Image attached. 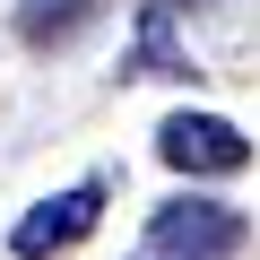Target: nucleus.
<instances>
[{"label":"nucleus","mask_w":260,"mask_h":260,"mask_svg":"<svg viewBox=\"0 0 260 260\" xmlns=\"http://www.w3.org/2000/svg\"><path fill=\"white\" fill-rule=\"evenodd\" d=\"M148 251L156 260H234L243 251V208H225V200H165L148 217Z\"/></svg>","instance_id":"f257e3e1"},{"label":"nucleus","mask_w":260,"mask_h":260,"mask_svg":"<svg viewBox=\"0 0 260 260\" xmlns=\"http://www.w3.org/2000/svg\"><path fill=\"white\" fill-rule=\"evenodd\" d=\"M95 217H104V191H95V182H70V191L35 200V208L18 217L9 251H18V260H52V251H70V243H87V234H95Z\"/></svg>","instance_id":"f03ea898"},{"label":"nucleus","mask_w":260,"mask_h":260,"mask_svg":"<svg viewBox=\"0 0 260 260\" xmlns=\"http://www.w3.org/2000/svg\"><path fill=\"white\" fill-rule=\"evenodd\" d=\"M156 148H165L174 174H243L251 165V139H243L225 113H174L156 130Z\"/></svg>","instance_id":"7ed1b4c3"},{"label":"nucleus","mask_w":260,"mask_h":260,"mask_svg":"<svg viewBox=\"0 0 260 260\" xmlns=\"http://www.w3.org/2000/svg\"><path fill=\"white\" fill-rule=\"evenodd\" d=\"M87 18H95V0H35V9H18V35L26 44H52L70 26H87Z\"/></svg>","instance_id":"20e7f679"},{"label":"nucleus","mask_w":260,"mask_h":260,"mask_svg":"<svg viewBox=\"0 0 260 260\" xmlns=\"http://www.w3.org/2000/svg\"><path fill=\"white\" fill-rule=\"evenodd\" d=\"M139 70H148V78H191V61H182V44H174L165 9H148V26H139Z\"/></svg>","instance_id":"39448f33"}]
</instances>
